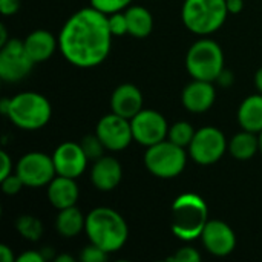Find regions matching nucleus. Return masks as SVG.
Returning a JSON list of instances; mask_svg holds the SVG:
<instances>
[{"label": "nucleus", "mask_w": 262, "mask_h": 262, "mask_svg": "<svg viewBox=\"0 0 262 262\" xmlns=\"http://www.w3.org/2000/svg\"><path fill=\"white\" fill-rule=\"evenodd\" d=\"M107 15L94 6L72 14L61 28L58 45L64 58L78 68L100 64L111 51Z\"/></svg>", "instance_id": "nucleus-1"}, {"label": "nucleus", "mask_w": 262, "mask_h": 262, "mask_svg": "<svg viewBox=\"0 0 262 262\" xmlns=\"http://www.w3.org/2000/svg\"><path fill=\"white\" fill-rule=\"evenodd\" d=\"M86 233L92 244L107 253L120 250L127 241V226L120 213L107 207L94 209L86 216Z\"/></svg>", "instance_id": "nucleus-2"}, {"label": "nucleus", "mask_w": 262, "mask_h": 262, "mask_svg": "<svg viewBox=\"0 0 262 262\" xmlns=\"http://www.w3.org/2000/svg\"><path fill=\"white\" fill-rule=\"evenodd\" d=\"M207 206L201 196L184 193L172 206V232L183 241L201 236L207 224Z\"/></svg>", "instance_id": "nucleus-3"}, {"label": "nucleus", "mask_w": 262, "mask_h": 262, "mask_svg": "<svg viewBox=\"0 0 262 262\" xmlns=\"http://www.w3.org/2000/svg\"><path fill=\"white\" fill-rule=\"evenodd\" d=\"M227 12L226 0H186L183 6V21L189 31L207 35L223 26Z\"/></svg>", "instance_id": "nucleus-4"}, {"label": "nucleus", "mask_w": 262, "mask_h": 262, "mask_svg": "<svg viewBox=\"0 0 262 262\" xmlns=\"http://www.w3.org/2000/svg\"><path fill=\"white\" fill-rule=\"evenodd\" d=\"M49 101L35 92L18 94L9 100L8 118L20 129L37 130L51 120Z\"/></svg>", "instance_id": "nucleus-5"}, {"label": "nucleus", "mask_w": 262, "mask_h": 262, "mask_svg": "<svg viewBox=\"0 0 262 262\" xmlns=\"http://www.w3.org/2000/svg\"><path fill=\"white\" fill-rule=\"evenodd\" d=\"M186 66L195 80H218L220 74L224 71V54L221 46L207 38L196 41L187 52Z\"/></svg>", "instance_id": "nucleus-6"}, {"label": "nucleus", "mask_w": 262, "mask_h": 262, "mask_svg": "<svg viewBox=\"0 0 262 262\" xmlns=\"http://www.w3.org/2000/svg\"><path fill=\"white\" fill-rule=\"evenodd\" d=\"M184 147L169 141H161L147 149L144 155V164L149 172L158 178H175L186 167Z\"/></svg>", "instance_id": "nucleus-7"}, {"label": "nucleus", "mask_w": 262, "mask_h": 262, "mask_svg": "<svg viewBox=\"0 0 262 262\" xmlns=\"http://www.w3.org/2000/svg\"><path fill=\"white\" fill-rule=\"evenodd\" d=\"M32 58L26 52L25 41L18 38L8 40L0 51V77L5 81L15 83L25 78L32 69Z\"/></svg>", "instance_id": "nucleus-8"}, {"label": "nucleus", "mask_w": 262, "mask_h": 262, "mask_svg": "<svg viewBox=\"0 0 262 262\" xmlns=\"http://www.w3.org/2000/svg\"><path fill=\"white\" fill-rule=\"evenodd\" d=\"M227 143L224 134L212 126L203 127L195 132V137L189 146V154L201 166L216 163L226 152Z\"/></svg>", "instance_id": "nucleus-9"}, {"label": "nucleus", "mask_w": 262, "mask_h": 262, "mask_svg": "<svg viewBox=\"0 0 262 262\" xmlns=\"http://www.w3.org/2000/svg\"><path fill=\"white\" fill-rule=\"evenodd\" d=\"M15 173L28 187H41L54 180V160L41 152H29L20 158Z\"/></svg>", "instance_id": "nucleus-10"}, {"label": "nucleus", "mask_w": 262, "mask_h": 262, "mask_svg": "<svg viewBox=\"0 0 262 262\" xmlns=\"http://www.w3.org/2000/svg\"><path fill=\"white\" fill-rule=\"evenodd\" d=\"M130 126H132L134 140L147 147L164 141L166 135H169L167 121L157 111H143L141 109L130 120Z\"/></svg>", "instance_id": "nucleus-11"}, {"label": "nucleus", "mask_w": 262, "mask_h": 262, "mask_svg": "<svg viewBox=\"0 0 262 262\" xmlns=\"http://www.w3.org/2000/svg\"><path fill=\"white\" fill-rule=\"evenodd\" d=\"M97 135L109 150H123L134 140L130 121L117 114L106 115L98 121Z\"/></svg>", "instance_id": "nucleus-12"}, {"label": "nucleus", "mask_w": 262, "mask_h": 262, "mask_svg": "<svg viewBox=\"0 0 262 262\" xmlns=\"http://www.w3.org/2000/svg\"><path fill=\"white\" fill-rule=\"evenodd\" d=\"M54 166H55V172L57 175L61 177H68V178H78L84 169H86V163H88V157L84 154V150L81 149L80 144L75 143H63L60 144L54 155Z\"/></svg>", "instance_id": "nucleus-13"}, {"label": "nucleus", "mask_w": 262, "mask_h": 262, "mask_svg": "<svg viewBox=\"0 0 262 262\" xmlns=\"http://www.w3.org/2000/svg\"><path fill=\"white\" fill-rule=\"evenodd\" d=\"M201 239L204 247L215 256H227L235 250L236 236L233 230L223 221H207Z\"/></svg>", "instance_id": "nucleus-14"}, {"label": "nucleus", "mask_w": 262, "mask_h": 262, "mask_svg": "<svg viewBox=\"0 0 262 262\" xmlns=\"http://www.w3.org/2000/svg\"><path fill=\"white\" fill-rule=\"evenodd\" d=\"M215 88L212 81L195 80L183 91V104L190 112H206L215 103Z\"/></svg>", "instance_id": "nucleus-15"}, {"label": "nucleus", "mask_w": 262, "mask_h": 262, "mask_svg": "<svg viewBox=\"0 0 262 262\" xmlns=\"http://www.w3.org/2000/svg\"><path fill=\"white\" fill-rule=\"evenodd\" d=\"M111 106L114 114L132 120L143 106V95L134 84H121L118 86L111 98Z\"/></svg>", "instance_id": "nucleus-16"}, {"label": "nucleus", "mask_w": 262, "mask_h": 262, "mask_svg": "<svg viewBox=\"0 0 262 262\" xmlns=\"http://www.w3.org/2000/svg\"><path fill=\"white\" fill-rule=\"evenodd\" d=\"M121 177H123L121 166L112 157L98 158L91 172V180H92L94 186L103 192H109V190L115 189L120 184Z\"/></svg>", "instance_id": "nucleus-17"}, {"label": "nucleus", "mask_w": 262, "mask_h": 262, "mask_svg": "<svg viewBox=\"0 0 262 262\" xmlns=\"http://www.w3.org/2000/svg\"><path fill=\"white\" fill-rule=\"evenodd\" d=\"M48 196H49L51 204L55 209L63 210V209L75 206V203L78 200V187H77L74 178L58 175L57 178H54L49 183Z\"/></svg>", "instance_id": "nucleus-18"}, {"label": "nucleus", "mask_w": 262, "mask_h": 262, "mask_svg": "<svg viewBox=\"0 0 262 262\" xmlns=\"http://www.w3.org/2000/svg\"><path fill=\"white\" fill-rule=\"evenodd\" d=\"M55 38L51 32L45 29H37L31 32L25 40V48L34 63L48 60L55 51Z\"/></svg>", "instance_id": "nucleus-19"}, {"label": "nucleus", "mask_w": 262, "mask_h": 262, "mask_svg": "<svg viewBox=\"0 0 262 262\" xmlns=\"http://www.w3.org/2000/svg\"><path fill=\"white\" fill-rule=\"evenodd\" d=\"M238 121L244 130L259 134L262 130V95L246 98L238 111Z\"/></svg>", "instance_id": "nucleus-20"}, {"label": "nucleus", "mask_w": 262, "mask_h": 262, "mask_svg": "<svg viewBox=\"0 0 262 262\" xmlns=\"http://www.w3.org/2000/svg\"><path fill=\"white\" fill-rule=\"evenodd\" d=\"M129 34L138 38L147 37L152 32L154 20L150 12L143 6H130L126 12Z\"/></svg>", "instance_id": "nucleus-21"}, {"label": "nucleus", "mask_w": 262, "mask_h": 262, "mask_svg": "<svg viewBox=\"0 0 262 262\" xmlns=\"http://www.w3.org/2000/svg\"><path fill=\"white\" fill-rule=\"evenodd\" d=\"M84 226H86V220L75 206L60 210L55 221L57 232L66 238L78 235L84 229Z\"/></svg>", "instance_id": "nucleus-22"}, {"label": "nucleus", "mask_w": 262, "mask_h": 262, "mask_svg": "<svg viewBox=\"0 0 262 262\" xmlns=\"http://www.w3.org/2000/svg\"><path fill=\"white\" fill-rule=\"evenodd\" d=\"M230 154L238 160H249L252 158L256 150L259 149V138H256L255 132L244 130L233 137L230 141Z\"/></svg>", "instance_id": "nucleus-23"}, {"label": "nucleus", "mask_w": 262, "mask_h": 262, "mask_svg": "<svg viewBox=\"0 0 262 262\" xmlns=\"http://www.w3.org/2000/svg\"><path fill=\"white\" fill-rule=\"evenodd\" d=\"M15 227H17L18 233L29 241H38L41 238V233H43L41 223L37 218L29 216V215L20 216L15 223Z\"/></svg>", "instance_id": "nucleus-24"}, {"label": "nucleus", "mask_w": 262, "mask_h": 262, "mask_svg": "<svg viewBox=\"0 0 262 262\" xmlns=\"http://www.w3.org/2000/svg\"><path fill=\"white\" fill-rule=\"evenodd\" d=\"M195 137V130L193 127L186 123V121H180V123H175L170 130H169V140L181 147H186V146H190L192 140Z\"/></svg>", "instance_id": "nucleus-25"}, {"label": "nucleus", "mask_w": 262, "mask_h": 262, "mask_svg": "<svg viewBox=\"0 0 262 262\" xmlns=\"http://www.w3.org/2000/svg\"><path fill=\"white\" fill-rule=\"evenodd\" d=\"M81 149L84 150L86 157L89 160H98L103 157V150L106 149L103 141L98 138V135H88L80 143Z\"/></svg>", "instance_id": "nucleus-26"}, {"label": "nucleus", "mask_w": 262, "mask_h": 262, "mask_svg": "<svg viewBox=\"0 0 262 262\" xmlns=\"http://www.w3.org/2000/svg\"><path fill=\"white\" fill-rule=\"evenodd\" d=\"M132 0H91V5L104 12L106 15L107 14H114V12H120L123 8L129 6Z\"/></svg>", "instance_id": "nucleus-27"}, {"label": "nucleus", "mask_w": 262, "mask_h": 262, "mask_svg": "<svg viewBox=\"0 0 262 262\" xmlns=\"http://www.w3.org/2000/svg\"><path fill=\"white\" fill-rule=\"evenodd\" d=\"M107 20H109V28H111L112 35H124V34H129L126 14L114 12V14H109L107 15Z\"/></svg>", "instance_id": "nucleus-28"}, {"label": "nucleus", "mask_w": 262, "mask_h": 262, "mask_svg": "<svg viewBox=\"0 0 262 262\" xmlns=\"http://www.w3.org/2000/svg\"><path fill=\"white\" fill-rule=\"evenodd\" d=\"M80 258L83 262H104L107 259V252H104L103 249L91 243L89 247L83 249Z\"/></svg>", "instance_id": "nucleus-29"}, {"label": "nucleus", "mask_w": 262, "mask_h": 262, "mask_svg": "<svg viewBox=\"0 0 262 262\" xmlns=\"http://www.w3.org/2000/svg\"><path fill=\"white\" fill-rule=\"evenodd\" d=\"M23 181L21 178L15 173V175H8L6 178L2 180V189L6 195H15L21 187H23Z\"/></svg>", "instance_id": "nucleus-30"}, {"label": "nucleus", "mask_w": 262, "mask_h": 262, "mask_svg": "<svg viewBox=\"0 0 262 262\" xmlns=\"http://www.w3.org/2000/svg\"><path fill=\"white\" fill-rule=\"evenodd\" d=\"M170 261H177V262H200L201 261V255L192 249V247H183L177 252L175 256L170 258Z\"/></svg>", "instance_id": "nucleus-31"}, {"label": "nucleus", "mask_w": 262, "mask_h": 262, "mask_svg": "<svg viewBox=\"0 0 262 262\" xmlns=\"http://www.w3.org/2000/svg\"><path fill=\"white\" fill-rule=\"evenodd\" d=\"M20 8V0H0V12L3 15L15 14Z\"/></svg>", "instance_id": "nucleus-32"}, {"label": "nucleus", "mask_w": 262, "mask_h": 262, "mask_svg": "<svg viewBox=\"0 0 262 262\" xmlns=\"http://www.w3.org/2000/svg\"><path fill=\"white\" fill-rule=\"evenodd\" d=\"M0 160H2V172H0V181L11 175V158L8 157L6 152H0Z\"/></svg>", "instance_id": "nucleus-33"}, {"label": "nucleus", "mask_w": 262, "mask_h": 262, "mask_svg": "<svg viewBox=\"0 0 262 262\" xmlns=\"http://www.w3.org/2000/svg\"><path fill=\"white\" fill-rule=\"evenodd\" d=\"M45 258L38 252H26L17 258V262H43Z\"/></svg>", "instance_id": "nucleus-34"}, {"label": "nucleus", "mask_w": 262, "mask_h": 262, "mask_svg": "<svg viewBox=\"0 0 262 262\" xmlns=\"http://www.w3.org/2000/svg\"><path fill=\"white\" fill-rule=\"evenodd\" d=\"M226 2H227V9H229V12H232V14H238V12H241L243 8H244L243 0H226Z\"/></svg>", "instance_id": "nucleus-35"}, {"label": "nucleus", "mask_w": 262, "mask_h": 262, "mask_svg": "<svg viewBox=\"0 0 262 262\" xmlns=\"http://www.w3.org/2000/svg\"><path fill=\"white\" fill-rule=\"evenodd\" d=\"M0 259L3 262H12L14 261V255H12V250L8 247V246H5V244H2L0 246Z\"/></svg>", "instance_id": "nucleus-36"}, {"label": "nucleus", "mask_w": 262, "mask_h": 262, "mask_svg": "<svg viewBox=\"0 0 262 262\" xmlns=\"http://www.w3.org/2000/svg\"><path fill=\"white\" fill-rule=\"evenodd\" d=\"M218 80H220V83H221V84H224V86H229V84L233 81V77H232V74H230V72H227V71H223V72L220 74Z\"/></svg>", "instance_id": "nucleus-37"}, {"label": "nucleus", "mask_w": 262, "mask_h": 262, "mask_svg": "<svg viewBox=\"0 0 262 262\" xmlns=\"http://www.w3.org/2000/svg\"><path fill=\"white\" fill-rule=\"evenodd\" d=\"M8 41V35H6V28L5 25L0 26V46H3Z\"/></svg>", "instance_id": "nucleus-38"}, {"label": "nucleus", "mask_w": 262, "mask_h": 262, "mask_svg": "<svg viewBox=\"0 0 262 262\" xmlns=\"http://www.w3.org/2000/svg\"><path fill=\"white\" fill-rule=\"evenodd\" d=\"M255 84H256V88L261 91L262 94V68L256 72V75H255Z\"/></svg>", "instance_id": "nucleus-39"}, {"label": "nucleus", "mask_w": 262, "mask_h": 262, "mask_svg": "<svg viewBox=\"0 0 262 262\" xmlns=\"http://www.w3.org/2000/svg\"><path fill=\"white\" fill-rule=\"evenodd\" d=\"M8 109H9V100L3 98L2 103H0V111L3 112V115H8Z\"/></svg>", "instance_id": "nucleus-40"}, {"label": "nucleus", "mask_w": 262, "mask_h": 262, "mask_svg": "<svg viewBox=\"0 0 262 262\" xmlns=\"http://www.w3.org/2000/svg\"><path fill=\"white\" fill-rule=\"evenodd\" d=\"M55 262H74V259L71 256H66V255H61V256H57Z\"/></svg>", "instance_id": "nucleus-41"}, {"label": "nucleus", "mask_w": 262, "mask_h": 262, "mask_svg": "<svg viewBox=\"0 0 262 262\" xmlns=\"http://www.w3.org/2000/svg\"><path fill=\"white\" fill-rule=\"evenodd\" d=\"M259 150L262 152V130L259 132Z\"/></svg>", "instance_id": "nucleus-42"}]
</instances>
